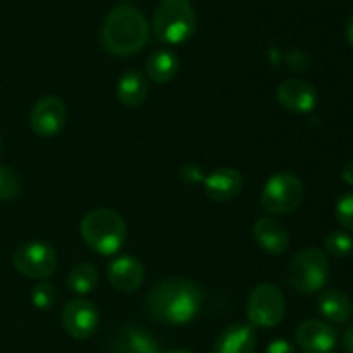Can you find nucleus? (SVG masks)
I'll use <instances>...</instances> for the list:
<instances>
[{"label":"nucleus","instance_id":"26","mask_svg":"<svg viewBox=\"0 0 353 353\" xmlns=\"http://www.w3.org/2000/svg\"><path fill=\"white\" fill-rule=\"evenodd\" d=\"M265 353H296V348L293 347V343H290L288 340L278 338V340H274L269 343Z\"/></svg>","mask_w":353,"mask_h":353},{"label":"nucleus","instance_id":"32","mask_svg":"<svg viewBox=\"0 0 353 353\" xmlns=\"http://www.w3.org/2000/svg\"><path fill=\"white\" fill-rule=\"evenodd\" d=\"M121 2H130V0H121Z\"/></svg>","mask_w":353,"mask_h":353},{"label":"nucleus","instance_id":"20","mask_svg":"<svg viewBox=\"0 0 353 353\" xmlns=\"http://www.w3.org/2000/svg\"><path fill=\"white\" fill-rule=\"evenodd\" d=\"M179 69V59L174 52L168 50V48H161V50H154L147 59V74L152 81L159 83H169Z\"/></svg>","mask_w":353,"mask_h":353},{"label":"nucleus","instance_id":"4","mask_svg":"<svg viewBox=\"0 0 353 353\" xmlns=\"http://www.w3.org/2000/svg\"><path fill=\"white\" fill-rule=\"evenodd\" d=\"M152 30L168 45L185 43L196 31V12L192 0H161L154 10Z\"/></svg>","mask_w":353,"mask_h":353},{"label":"nucleus","instance_id":"2","mask_svg":"<svg viewBox=\"0 0 353 353\" xmlns=\"http://www.w3.org/2000/svg\"><path fill=\"white\" fill-rule=\"evenodd\" d=\"M150 26L147 17L133 6H116L102 24V43L116 57H131L147 45Z\"/></svg>","mask_w":353,"mask_h":353},{"label":"nucleus","instance_id":"18","mask_svg":"<svg viewBox=\"0 0 353 353\" xmlns=\"http://www.w3.org/2000/svg\"><path fill=\"white\" fill-rule=\"evenodd\" d=\"M116 95L124 107H140L148 97L147 76L137 69L126 71L117 81Z\"/></svg>","mask_w":353,"mask_h":353},{"label":"nucleus","instance_id":"13","mask_svg":"<svg viewBox=\"0 0 353 353\" xmlns=\"http://www.w3.org/2000/svg\"><path fill=\"white\" fill-rule=\"evenodd\" d=\"M107 279L110 285L123 293L137 292L145 279L143 264L133 255H117L107 264Z\"/></svg>","mask_w":353,"mask_h":353},{"label":"nucleus","instance_id":"11","mask_svg":"<svg viewBox=\"0 0 353 353\" xmlns=\"http://www.w3.org/2000/svg\"><path fill=\"white\" fill-rule=\"evenodd\" d=\"M295 341L303 353H331L336 348L338 334L324 321H303L295 333Z\"/></svg>","mask_w":353,"mask_h":353},{"label":"nucleus","instance_id":"27","mask_svg":"<svg viewBox=\"0 0 353 353\" xmlns=\"http://www.w3.org/2000/svg\"><path fill=\"white\" fill-rule=\"evenodd\" d=\"M341 178H343V181L347 183V185L353 186V161L347 162L345 168L341 169Z\"/></svg>","mask_w":353,"mask_h":353},{"label":"nucleus","instance_id":"7","mask_svg":"<svg viewBox=\"0 0 353 353\" xmlns=\"http://www.w3.org/2000/svg\"><path fill=\"white\" fill-rule=\"evenodd\" d=\"M286 302L283 292L272 283H261L252 290L247 300L248 323L255 330H271L283 321Z\"/></svg>","mask_w":353,"mask_h":353},{"label":"nucleus","instance_id":"30","mask_svg":"<svg viewBox=\"0 0 353 353\" xmlns=\"http://www.w3.org/2000/svg\"><path fill=\"white\" fill-rule=\"evenodd\" d=\"M165 353H193L192 350H186V348H178V350H169Z\"/></svg>","mask_w":353,"mask_h":353},{"label":"nucleus","instance_id":"17","mask_svg":"<svg viewBox=\"0 0 353 353\" xmlns=\"http://www.w3.org/2000/svg\"><path fill=\"white\" fill-rule=\"evenodd\" d=\"M110 353H161L159 345L140 326H123L110 341Z\"/></svg>","mask_w":353,"mask_h":353},{"label":"nucleus","instance_id":"19","mask_svg":"<svg viewBox=\"0 0 353 353\" xmlns=\"http://www.w3.org/2000/svg\"><path fill=\"white\" fill-rule=\"evenodd\" d=\"M317 309L324 319L334 324L347 323L353 312L352 300L340 290H324L317 300Z\"/></svg>","mask_w":353,"mask_h":353},{"label":"nucleus","instance_id":"9","mask_svg":"<svg viewBox=\"0 0 353 353\" xmlns=\"http://www.w3.org/2000/svg\"><path fill=\"white\" fill-rule=\"evenodd\" d=\"M68 123V109L59 97L47 95L38 100L30 114V126L40 138H54Z\"/></svg>","mask_w":353,"mask_h":353},{"label":"nucleus","instance_id":"31","mask_svg":"<svg viewBox=\"0 0 353 353\" xmlns=\"http://www.w3.org/2000/svg\"><path fill=\"white\" fill-rule=\"evenodd\" d=\"M2 147H3V141H2V137H0V154H2Z\"/></svg>","mask_w":353,"mask_h":353},{"label":"nucleus","instance_id":"1","mask_svg":"<svg viewBox=\"0 0 353 353\" xmlns=\"http://www.w3.org/2000/svg\"><path fill=\"white\" fill-rule=\"evenodd\" d=\"M205 302L202 286L183 278H169L152 286L147 295V310L155 321L183 326L195 319Z\"/></svg>","mask_w":353,"mask_h":353},{"label":"nucleus","instance_id":"12","mask_svg":"<svg viewBox=\"0 0 353 353\" xmlns=\"http://www.w3.org/2000/svg\"><path fill=\"white\" fill-rule=\"evenodd\" d=\"M276 97H278V102L281 103L283 109L295 114L312 112L319 102L317 90L310 83L299 78H290L281 81Z\"/></svg>","mask_w":353,"mask_h":353},{"label":"nucleus","instance_id":"29","mask_svg":"<svg viewBox=\"0 0 353 353\" xmlns=\"http://www.w3.org/2000/svg\"><path fill=\"white\" fill-rule=\"evenodd\" d=\"M345 37H347V41L353 47V14L348 17L347 24H345Z\"/></svg>","mask_w":353,"mask_h":353},{"label":"nucleus","instance_id":"3","mask_svg":"<svg viewBox=\"0 0 353 353\" xmlns=\"http://www.w3.org/2000/svg\"><path fill=\"white\" fill-rule=\"evenodd\" d=\"M79 233L85 243L100 255H114L126 240V223L114 210L100 207L83 217Z\"/></svg>","mask_w":353,"mask_h":353},{"label":"nucleus","instance_id":"14","mask_svg":"<svg viewBox=\"0 0 353 353\" xmlns=\"http://www.w3.org/2000/svg\"><path fill=\"white\" fill-rule=\"evenodd\" d=\"M243 190V176L233 168H219L203 179V192L210 200L226 203L236 199Z\"/></svg>","mask_w":353,"mask_h":353},{"label":"nucleus","instance_id":"22","mask_svg":"<svg viewBox=\"0 0 353 353\" xmlns=\"http://www.w3.org/2000/svg\"><path fill=\"white\" fill-rule=\"evenodd\" d=\"M326 252L334 259H345L353 252V238L347 231H331L324 241Z\"/></svg>","mask_w":353,"mask_h":353},{"label":"nucleus","instance_id":"24","mask_svg":"<svg viewBox=\"0 0 353 353\" xmlns=\"http://www.w3.org/2000/svg\"><path fill=\"white\" fill-rule=\"evenodd\" d=\"M55 300H57V292L48 283H38L33 288V292H31V303L40 310L50 309L55 303Z\"/></svg>","mask_w":353,"mask_h":353},{"label":"nucleus","instance_id":"10","mask_svg":"<svg viewBox=\"0 0 353 353\" xmlns=\"http://www.w3.org/2000/svg\"><path fill=\"white\" fill-rule=\"evenodd\" d=\"M62 326L74 340H88L99 327V310L90 300H69L62 309Z\"/></svg>","mask_w":353,"mask_h":353},{"label":"nucleus","instance_id":"6","mask_svg":"<svg viewBox=\"0 0 353 353\" xmlns=\"http://www.w3.org/2000/svg\"><path fill=\"white\" fill-rule=\"evenodd\" d=\"M303 196L305 188L302 179L290 171H279L265 181L261 203L272 216H285L295 212L302 205Z\"/></svg>","mask_w":353,"mask_h":353},{"label":"nucleus","instance_id":"16","mask_svg":"<svg viewBox=\"0 0 353 353\" xmlns=\"http://www.w3.org/2000/svg\"><path fill=\"white\" fill-rule=\"evenodd\" d=\"M257 347V331L250 324L236 323L221 331L212 353H254Z\"/></svg>","mask_w":353,"mask_h":353},{"label":"nucleus","instance_id":"8","mask_svg":"<svg viewBox=\"0 0 353 353\" xmlns=\"http://www.w3.org/2000/svg\"><path fill=\"white\" fill-rule=\"evenodd\" d=\"M12 264L26 278L48 279L57 271V254L43 241H28L12 254Z\"/></svg>","mask_w":353,"mask_h":353},{"label":"nucleus","instance_id":"15","mask_svg":"<svg viewBox=\"0 0 353 353\" xmlns=\"http://www.w3.org/2000/svg\"><path fill=\"white\" fill-rule=\"evenodd\" d=\"M254 238L259 247L271 255H281L290 247L288 228L274 217H261L254 224Z\"/></svg>","mask_w":353,"mask_h":353},{"label":"nucleus","instance_id":"5","mask_svg":"<svg viewBox=\"0 0 353 353\" xmlns=\"http://www.w3.org/2000/svg\"><path fill=\"white\" fill-rule=\"evenodd\" d=\"M286 279L295 292L312 295L321 292L330 281V262L319 248H305L292 259Z\"/></svg>","mask_w":353,"mask_h":353},{"label":"nucleus","instance_id":"23","mask_svg":"<svg viewBox=\"0 0 353 353\" xmlns=\"http://www.w3.org/2000/svg\"><path fill=\"white\" fill-rule=\"evenodd\" d=\"M19 174L9 165H0V200H12L19 195Z\"/></svg>","mask_w":353,"mask_h":353},{"label":"nucleus","instance_id":"25","mask_svg":"<svg viewBox=\"0 0 353 353\" xmlns=\"http://www.w3.org/2000/svg\"><path fill=\"white\" fill-rule=\"evenodd\" d=\"M336 219L345 230L353 231V192L345 193L336 202Z\"/></svg>","mask_w":353,"mask_h":353},{"label":"nucleus","instance_id":"21","mask_svg":"<svg viewBox=\"0 0 353 353\" xmlns=\"http://www.w3.org/2000/svg\"><path fill=\"white\" fill-rule=\"evenodd\" d=\"M99 285V271L90 262L74 265L68 276V288L76 295H88Z\"/></svg>","mask_w":353,"mask_h":353},{"label":"nucleus","instance_id":"28","mask_svg":"<svg viewBox=\"0 0 353 353\" xmlns=\"http://www.w3.org/2000/svg\"><path fill=\"white\" fill-rule=\"evenodd\" d=\"M343 347L348 353H353V326L348 327L343 336Z\"/></svg>","mask_w":353,"mask_h":353}]
</instances>
